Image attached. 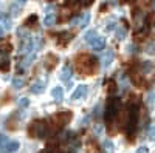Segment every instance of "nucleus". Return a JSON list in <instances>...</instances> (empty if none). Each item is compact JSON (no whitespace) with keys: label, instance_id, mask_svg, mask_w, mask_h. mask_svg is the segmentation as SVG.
Instances as JSON below:
<instances>
[{"label":"nucleus","instance_id":"4468645a","mask_svg":"<svg viewBox=\"0 0 155 153\" xmlns=\"http://www.w3.org/2000/svg\"><path fill=\"white\" fill-rule=\"evenodd\" d=\"M44 88H45V82L37 81L36 84H33V85L30 87V91H31L33 94H39V93H42V91H44Z\"/></svg>","mask_w":155,"mask_h":153},{"label":"nucleus","instance_id":"bb28decb","mask_svg":"<svg viewBox=\"0 0 155 153\" xmlns=\"http://www.w3.org/2000/svg\"><path fill=\"white\" fill-rule=\"evenodd\" d=\"M11 49H12L11 43H3L2 46H0V53H9Z\"/></svg>","mask_w":155,"mask_h":153},{"label":"nucleus","instance_id":"f8f14e48","mask_svg":"<svg viewBox=\"0 0 155 153\" xmlns=\"http://www.w3.org/2000/svg\"><path fill=\"white\" fill-rule=\"evenodd\" d=\"M51 96H53V99H54V102H62L64 100V90L61 87H54L53 90H51Z\"/></svg>","mask_w":155,"mask_h":153},{"label":"nucleus","instance_id":"412c9836","mask_svg":"<svg viewBox=\"0 0 155 153\" xmlns=\"http://www.w3.org/2000/svg\"><path fill=\"white\" fill-rule=\"evenodd\" d=\"M0 27H2L5 31H8V30L11 28V20H9L8 16H5V14L0 16Z\"/></svg>","mask_w":155,"mask_h":153},{"label":"nucleus","instance_id":"cd10ccee","mask_svg":"<svg viewBox=\"0 0 155 153\" xmlns=\"http://www.w3.org/2000/svg\"><path fill=\"white\" fill-rule=\"evenodd\" d=\"M28 105H30V99H27V97H22V99H19V107L25 108V107H28Z\"/></svg>","mask_w":155,"mask_h":153},{"label":"nucleus","instance_id":"1a4fd4ad","mask_svg":"<svg viewBox=\"0 0 155 153\" xmlns=\"http://www.w3.org/2000/svg\"><path fill=\"white\" fill-rule=\"evenodd\" d=\"M73 39V34L71 33H59L58 34V43H59V46H65L70 40Z\"/></svg>","mask_w":155,"mask_h":153},{"label":"nucleus","instance_id":"9d476101","mask_svg":"<svg viewBox=\"0 0 155 153\" xmlns=\"http://www.w3.org/2000/svg\"><path fill=\"white\" fill-rule=\"evenodd\" d=\"M56 63H58V56H54V54H48L44 60V65L47 70H53L56 67Z\"/></svg>","mask_w":155,"mask_h":153},{"label":"nucleus","instance_id":"6ab92c4d","mask_svg":"<svg viewBox=\"0 0 155 153\" xmlns=\"http://www.w3.org/2000/svg\"><path fill=\"white\" fill-rule=\"evenodd\" d=\"M98 33H96V30H90V31H87L85 33V36H84V39H85V42L87 43H90V45H92V42L95 40V39H98Z\"/></svg>","mask_w":155,"mask_h":153},{"label":"nucleus","instance_id":"f03ea898","mask_svg":"<svg viewBox=\"0 0 155 153\" xmlns=\"http://www.w3.org/2000/svg\"><path fill=\"white\" fill-rule=\"evenodd\" d=\"M50 133V125L48 121H42V119H36L30 124L28 127V135L31 138H45Z\"/></svg>","mask_w":155,"mask_h":153},{"label":"nucleus","instance_id":"7ed1b4c3","mask_svg":"<svg viewBox=\"0 0 155 153\" xmlns=\"http://www.w3.org/2000/svg\"><path fill=\"white\" fill-rule=\"evenodd\" d=\"M118 113H120V100L115 97H109L107 104H106V110H104V118L109 125L112 124L113 119H116Z\"/></svg>","mask_w":155,"mask_h":153},{"label":"nucleus","instance_id":"ddd939ff","mask_svg":"<svg viewBox=\"0 0 155 153\" xmlns=\"http://www.w3.org/2000/svg\"><path fill=\"white\" fill-rule=\"evenodd\" d=\"M130 79H132V82H134V85H137V87H144L146 84V81L143 79V76H141V73H132L130 74Z\"/></svg>","mask_w":155,"mask_h":153},{"label":"nucleus","instance_id":"72a5a7b5","mask_svg":"<svg viewBox=\"0 0 155 153\" xmlns=\"http://www.w3.org/2000/svg\"><path fill=\"white\" fill-rule=\"evenodd\" d=\"M17 2H19L20 5H25V3H27V0H17Z\"/></svg>","mask_w":155,"mask_h":153},{"label":"nucleus","instance_id":"f257e3e1","mask_svg":"<svg viewBox=\"0 0 155 153\" xmlns=\"http://www.w3.org/2000/svg\"><path fill=\"white\" fill-rule=\"evenodd\" d=\"M76 68L82 74H93L98 68V59L90 54H79L76 56Z\"/></svg>","mask_w":155,"mask_h":153},{"label":"nucleus","instance_id":"473e14b6","mask_svg":"<svg viewBox=\"0 0 155 153\" xmlns=\"http://www.w3.org/2000/svg\"><path fill=\"white\" fill-rule=\"evenodd\" d=\"M135 153H149V148L147 147H144V145H141V147H138L137 148V151Z\"/></svg>","mask_w":155,"mask_h":153},{"label":"nucleus","instance_id":"2eb2a0df","mask_svg":"<svg viewBox=\"0 0 155 153\" xmlns=\"http://www.w3.org/2000/svg\"><path fill=\"white\" fill-rule=\"evenodd\" d=\"M54 22H56V14L48 11L45 14V17H44V20H42V23L45 25V27H51V25H54Z\"/></svg>","mask_w":155,"mask_h":153},{"label":"nucleus","instance_id":"5701e85b","mask_svg":"<svg viewBox=\"0 0 155 153\" xmlns=\"http://www.w3.org/2000/svg\"><path fill=\"white\" fill-rule=\"evenodd\" d=\"M17 37L20 40H23V39H27V37H30V33L25 30V28H19L17 30Z\"/></svg>","mask_w":155,"mask_h":153},{"label":"nucleus","instance_id":"aec40b11","mask_svg":"<svg viewBox=\"0 0 155 153\" xmlns=\"http://www.w3.org/2000/svg\"><path fill=\"white\" fill-rule=\"evenodd\" d=\"M102 151L104 153H115V144L110 139H106V141L102 142Z\"/></svg>","mask_w":155,"mask_h":153},{"label":"nucleus","instance_id":"39448f33","mask_svg":"<svg viewBox=\"0 0 155 153\" xmlns=\"http://www.w3.org/2000/svg\"><path fill=\"white\" fill-rule=\"evenodd\" d=\"M90 16L88 12H84L82 16H78L73 22H71V25H74V27H79V28H84V27H87V23L90 22Z\"/></svg>","mask_w":155,"mask_h":153},{"label":"nucleus","instance_id":"423d86ee","mask_svg":"<svg viewBox=\"0 0 155 153\" xmlns=\"http://www.w3.org/2000/svg\"><path fill=\"white\" fill-rule=\"evenodd\" d=\"M34 59H36V53H31V54H27V57H25L20 63H19V71L20 73H23L25 70H27L31 63L34 62Z\"/></svg>","mask_w":155,"mask_h":153},{"label":"nucleus","instance_id":"c756f323","mask_svg":"<svg viewBox=\"0 0 155 153\" xmlns=\"http://www.w3.org/2000/svg\"><path fill=\"white\" fill-rule=\"evenodd\" d=\"M102 130H104V129H102V125H99V124L93 127V132H95V135H96V136H99V135L102 133Z\"/></svg>","mask_w":155,"mask_h":153},{"label":"nucleus","instance_id":"9b49d317","mask_svg":"<svg viewBox=\"0 0 155 153\" xmlns=\"http://www.w3.org/2000/svg\"><path fill=\"white\" fill-rule=\"evenodd\" d=\"M113 59H115V54H113V51L112 49H109V51H106L104 53V56H102V59H101V63H102V67L104 68H107L110 63L113 62Z\"/></svg>","mask_w":155,"mask_h":153},{"label":"nucleus","instance_id":"4be33fe9","mask_svg":"<svg viewBox=\"0 0 155 153\" xmlns=\"http://www.w3.org/2000/svg\"><path fill=\"white\" fill-rule=\"evenodd\" d=\"M115 36H116V39H118V40H124L126 39V30L124 28H116L115 30Z\"/></svg>","mask_w":155,"mask_h":153},{"label":"nucleus","instance_id":"c85d7f7f","mask_svg":"<svg viewBox=\"0 0 155 153\" xmlns=\"http://www.w3.org/2000/svg\"><path fill=\"white\" fill-rule=\"evenodd\" d=\"M107 90H109V93H110V94H113V91L116 90V82H113V81H109Z\"/></svg>","mask_w":155,"mask_h":153},{"label":"nucleus","instance_id":"a211bd4d","mask_svg":"<svg viewBox=\"0 0 155 153\" xmlns=\"http://www.w3.org/2000/svg\"><path fill=\"white\" fill-rule=\"evenodd\" d=\"M19 147H20V142L19 141H9L6 144V147H5V151L6 153H16L19 150Z\"/></svg>","mask_w":155,"mask_h":153},{"label":"nucleus","instance_id":"7c9ffc66","mask_svg":"<svg viewBox=\"0 0 155 153\" xmlns=\"http://www.w3.org/2000/svg\"><path fill=\"white\" fill-rule=\"evenodd\" d=\"M37 23V17L36 16H31V17H28V22H27V25H31V27H33V25H36Z\"/></svg>","mask_w":155,"mask_h":153},{"label":"nucleus","instance_id":"0eeeda50","mask_svg":"<svg viewBox=\"0 0 155 153\" xmlns=\"http://www.w3.org/2000/svg\"><path fill=\"white\" fill-rule=\"evenodd\" d=\"M9 67H11V62H9V57H8V53H0V71H9Z\"/></svg>","mask_w":155,"mask_h":153},{"label":"nucleus","instance_id":"b1692460","mask_svg":"<svg viewBox=\"0 0 155 153\" xmlns=\"http://www.w3.org/2000/svg\"><path fill=\"white\" fill-rule=\"evenodd\" d=\"M23 85H25L23 84V79H20V78H14V79H12V87L17 88V90H20Z\"/></svg>","mask_w":155,"mask_h":153},{"label":"nucleus","instance_id":"dca6fc26","mask_svg":"<svg viewBox=\"0 0 155 153\" xmlns=\"http://www.w3.org/2000/svg\"><path fill=\"white\" fill-rule=\"evenodd\" d=\"M104 46H106V39H104V37H98V39H95V40L92 42V48H93L95 51L104 49Z\"/></svg>","mask_w":155,"mask_h":153},{"label":"nucleus","instance_id":"a878e982","mask_svg":"<svg viewBox=\"0 0 155 153\" xmlns=\"http://www.w3.org/2000/svg\"><path fill=\"white\" fill-rule=\"evenodd\" d=\"M147 138L149 141H155V125H150L147 129Z\"/></svg>","mask_w":155,"mask_h":153},{"label":"nucleus","instance_id":"393cba45","mask_svg":"<svg viewBox=\"0 0 155 153\" xmlns=\"http://www.w3.org/2000/svg\"><path fill=\"white\" fill-rule=\"evenodd\" d=\"M11 12H12V16H19V12H20V3L19 2L11 5Z\"/></svg>","mask_w":155,"mask_h":153},{"label":"nucleus","instance_id":"2f4dec72","mask_svg":"<svg viewBox=\"0 0 155 153\" xmlns=\"http://www.w3.org/2000/svg\"><path fill=\"white\" fill-rule=\"evenodd\" d=\"M78 2H79L82 6H88V5H92L95 0H78Z\"/></svg>","mask_w":155,"mask_h":153},{"label":"nucleus","instance_id":"6e6552de","mask_svg":"<svg viewBox=\"0 0 155 153\" xmlns=\"http://www.w3.org/2000/svg\"><path fill=\"white\" fill-rule=\"evenodd\" d=\"M87 85H79V87H76L74 88V91H73V94H71V99L73 100H78V99H82L85 94H87Z\"/></svg>","mask_w":155,"mask_h":153},{"label":"nucleus","instance_id":"20e7f679","mask_svg":"<svg viewBox=\"0 0 155 153\" xmlns=\"http://www.w3.org/2000/svg\"><path fill=\"white\" fill-rule=\"evenodd\" d=\"M34 43L36 40H33L31 37H27V39L20 40V46H19V53L20 54H30L34 49Z\"/></svg>","mask_w":155,"mask_h":153},{"label":"nucleus","instance_id":"f3484780","mask_svg":"<svg viewBox=\"0 0 155 153\" xmlns=\"http://www.w3.org/2000/svg\"><path fill=\"white\" fill-rule=\"evenodd\" d=\"M71 74H73V70H71V67H70L68 63H67V65H65V67L62 68V73H61V79L67 82V81H70Z\"/></svg>","mask_w":155,"mask_h":153}]
</instances>
